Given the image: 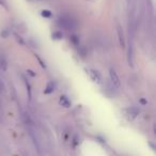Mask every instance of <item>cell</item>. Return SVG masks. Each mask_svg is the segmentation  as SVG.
Returning a JSON list of instances; mask_svg holds the SVG:
<instances>
[{
  "label": "cell",
  "instance_id": "obj_8",
  "mask_svg": "<svg viewBox=\"0 0 156 156\" xmlns=\"http://www.w3.org/2000/svg\"><path fill=\"white\" fill-rule=\"evenodd\" d=\"M52 90H54V87H50V86H48V88L45 90V93H47V94L50 93V92H51Z\"/></svg>",
  "mask_w": 156,
  "mask_h": 156
},
{
  "label": "cell",
  "instance_id": "obj_4",
  "mask_svg": "<svg viewBox=\"0 0 156 156\" xmlns=\"http://www.w3.org/2000/svg\"><path fill=\"white\" fill-rule=\"evenodd\" d=\"M118 29V37H119V41H120V45L122 46V47H125V39H124V34H123V30H122V28L120 26L117 27Z\"/></svg>",
  "mask_w": 156,
  "mask_h": 156
},
{
  "label": "cell",
  "instance_id": "obj_2",
  "mask_svg": "<svg viewBox=\"0 0 156 156\" xmlns=\"http://www.w3.org/2000/svg\"><path fill=\"white\" fill-rule=\"evenodd\" d=\"M109 76H110V80H111V83H112V85L115 86V88H120L121 81H120V78H119V76H118L115 69H109Z\"/></svg>",
  "mask_w": 156,
  "mask_h": 156
},
{
  "label": "cell",
  "instance_id": "obj_7",
  "mask_svg": "<svg viewBox=\"0 0 156 156\" xmlns=\"http://www.w3.org/2000/svg\"><path fill=\"white\" fill-rule=\"evenodd\" d=\"M42 15H43L44 17H51L52 14H51V12H49V11H47V10H45V11L42 12Z\"/></svg>",
  "mask_w": 156,
  "mask_h": 156
},
{
  "label": "cell",
  "instance_id": "obj_5",
  "mask_svg": "<svg viewBox=\"0 0 156 156\" xmlns=\"http://www.w3.org/2000/svg\"><path fill=\"white\" fill-rule=\"evenodd\" d=\"M60 105H62L65 108H69L72 106V102L65 95H62L60 96Z\"/></svg>",
  "mask_w": 156,
  "mask_h": 156
},
{
  "label": "cell",
  "instance_id": "obj_6",
  "mask_svg": "<svg viewBox=\"0 0 156 156\" xmlns=\"http://www.w3.org/2000/svg\"><path fill=\"white\" fill-rule=\"evenodd\" d=\"M0 67L2 69H7V67H8V62H7V59L5 58V57H0Z\"/></svg>",
  "mask_w": 156,
  "mask_h": 156
},
{
  "label": "cell",
  "instance_id": "obj_1",
  "mask_svg": "<svg viewBox=\"0 0 156 156\" xmlns=\"http://www.w3.org/2000/svg\"><path fill=\"white\" fill-rule=\"evenodd\" d=\"M86 72L89 75V77L92 79V81H94L95 83H102V76H101L100 72L96 71L94 69H86Z\"/></svg>",
  "mask_w": 156,
  "mask_h": 156
},
{
  "label": "cell",
  "instance_id": "obj_3",
  "mask_svg": "<svg viewBox=\"0 0 156 156\" xmlns=\"http://www.w3.org/2000/svg\"><path fill=\"white\" fill-rule=\"evenodd\" d=\"M140 113L138 108L136 107H129V108H126L125 109V115H127V118L129 120H134L135 118L138 117V115Z\"/></svg>",
  "mask_w": 156,
  "mask_h": 156
},
{
  "label": "cell",
  "instance_id": "obj_9",
  "mask_svg": "<svg viewBox=\"0 0 156 156\" xmlns=\"http://www.w3.org/2000/svg\"><path fill=\"white\" fill-rule=\"evenodd\" d=\"M0 90H1V81H0Z\"/></svg>",
  "mask_w": 156,
  "mask_h": 156
}]
</instances>
